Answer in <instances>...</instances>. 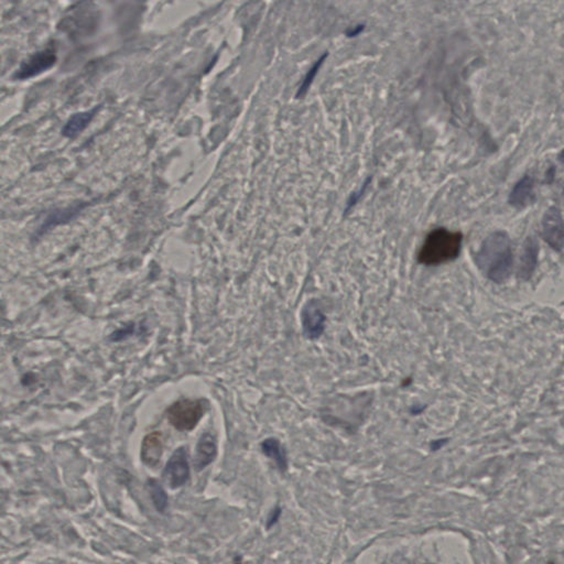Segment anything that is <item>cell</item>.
<instances>
[{"label":"cell","instance_id":"52a82bcc","mask_svg":"<svg viewBox=\"0 0 564 564\" xmlns=\"http://www.w3.org/2000/svg\"><path fill=\"white\" fill-rule=\"evenodd\" d=\"M302 328L309 340L320 339L326 330V317L318 300H311L302 310Z\"/></svg>","mask_w":564,"mask_h":564},{"label":"cell","instance_id":"ac0fdd59","mask_svg":"<svg viewBox=\"0 0 564 564\" xmlns=\"http://www.w3.org/2000/svg\"><path fill=\"white\" fill-rule=\"evenodd\" d=\"M281 514H282L281 507H275V508L273 509V512H270V515L268 516L266 528H267V529H270V528H273V526L276 525L277 522H278L279 519H280Z\"/></svg>","mask_w":564,"mask_h":564},{"label":"cell","instance_id":"6da1fadb","mask_svg":"<svg viewBox=\"0 0 564 564\" xmlns=\"http://www.w3.org/2000/svg\"><path fill=\"white\" fill-rule=\"evenodd\" d=\"M475 265L494 284H503L509 280L514 269V252L507 231H494L484 239L476 252Z\"/></svg>","mask_w":564,"mask_h":564},{"label":"cell","instance_id":"2e32d148","mask_svg":"<svg viewBox=\"0 0 564 564\" xmlns=\"http://www.w3.org/2000/svg\"><path fill=\"white\" fill-rule=\"evenodd\" d=\"M74 215H75V210H74V208L60 211V212L56 213V214H52V215L47 218L45 223H43V229H47V227H50V226L56 225V224L64 223V222L68 221V220Z\"/></svg>","mask_w":564,"mask_h":564},{"label":"cell","instance_id":"9c48e42d","mask_svg":"<svg viewBox=\"0 0 564 564\" xmlns=\"http://www.w3.org/2000/svg\"><path fill=\"white\" fill-rule=\"evenodd\" d=\"M535 182L533 176H525L515 184L508 197V203L512 208H526L535 202Z\"/></svg>","mask_w":564,"mask_h":564},{"label":"cell","instance_id":"4fadbf2b","mask_svg":"<svg viewBox=\"0 0 564 564\" xmlns=\"http://www.w3.org/2000/svg\"><path fill=\"white\" fill-rule=\"evenodd\" d=\"M260 448H261V452L265 454V457L270 459L277 465L280 472L284 473L288 470V459H287L286 451H284V446L280 443L278 439H266L260 444Z\"/></svg>","mask_w":564,"mask_h":564},{"label":"cell","instance_id":"7c38bea8","mask_svg":"<svg viewBox=\"0 0 564 564\" xmlns=\"http://www.w3.org/2000/svg\"><path fill=\"white\" fill-rule=\"evenodd\" d=\"M100 108V106H98V107L93 108L91 111L74 114L71 119H68L66 126L63 127L62 135L66 138H75V137L79 136L93 121Z\"/></svg>","mask_w":564,"mask_h":564},{"label":"cell","instance_id":"8992f818","mask_svg":"<svg viewBox=\"0 0 564 564\" xmlns=\"http://www.w3.org/2000/svg\"><path fill=\"white\" fill-rule=\"evenodd\" d=\"M563 218L560 208L552 206L542 218V238L556 252L563 250Z\"/></svg>","mask_w":564,"mask_h":564},{"label":"cell","instance_id":"5bb4252c","mask_svg":"<svg viewBox=\"0 0 564 564\" xmlns=\"http://www.w3.org/2000/svg\"><path fill=\"white\" fill-rule=\"evenodd\" d=\"M147 488L153 506L155 507L158 512L163 514L168 508L169 498L165 488L162 487V484L155 478H149L147 482Z\"/></svg>","mask_w":564,"mask_h":564},{"label":"cell","instance_id":"7a4b0ae2","mask_svg":"<svg viewBox=\"0 0 564 564\" xmlns=\"http://www.w3.org/2000/svg\"><path fill=\"white\" fill-rule=\"evenodd\" d=\"M462 234L438 229L429 233L420 252L419 263L425 266H438L457 259L462 248Z\"/></svg>","mask_w":564,"mask_h":564},{"label":"cell","instance_id":"d6986e66","mask_svg":"<svg viewBox=\"0 0 564 564\" xmlns=\"http://www.w3.org/2000/svg\"><path fill=\"white\" fill-rule=\"evenodd\" d=\"M363 29H364V28H363V26H358V28H356V29L352 30V31L349 32V37H355V36H356V34L360 33V32L362 31Z\"/></svg>","mask_w":564,"mask_h":564},{"label":"cell","instance_id":"ba28073f","mask_svg":"<svg viewBox=\"0 0 564 564\" xmlns=\"http://www.w3.org/2000/svg\"><path fill=\"white\" fill-rule=\"evenodd\" d=\"M218 457V443L212 433L204 432L199 436L195 448V467L197 472H201L205 467L212 464Z\"/></svg>","mask_w":564,"mask_h":564},{"label":"cell","instance_id":"9a60e30c","mask_svg":"<svg viewBox=\"0 0 564 564\" xmlns=\"http://www.w3.org/2000/svg\"><path fill=\"white\" fill-rule=\"evenodd\" d=\"M326 58H328V53H324V54L313 64L312 68L309 70L305 79H303V82H302L299 91H298V98H303V96L307 94V91L310 89L311 84H312L313 81H314L315 77H317V74L319 73V70H320L321 66L324 63V61H326Z\"/></svg>","mask_w":564,"mask_h":564},{"label":"cell","instance_id":"e0dca14e","mask_svg":"<svg viewBox=\"0 0 564 564\" xmlns=\"http://www.w3.org/2000/svg\"><path fill=\"white\" fill-rule=\"evenodd\" d=\"M368 184H369V180H367L365 183L363 184V187L360 188L358 191L353 193L352 197H349V203H347L346 205V212L347 211L351 210V208H354L355 205H356L357 203H358V201H360V199H362L364 192H365L366 189H367Z\"/></svg>","mask_w":564,"mask_h":564},{"label":"cell","instance_id":"30bf717a","mask_svg":"<svg viewBox=\"0 0 564 564\" xmlns=\"http://www.w3.org/2000/svg\"><path fill=\"white\" fill-rule=\"evenodd\" d=\"M539 244L533 236L526 239L525 245L522 248L521 257H520L519 270L518 276L522 280H529L533 276L537 266H538Z\"/></svg>","mask_w":564,"mask_h":564},{"label":"cell","instance_id":"5b68a950","mask_svg":"<svg viewBox=\"0 0 564 564\" xmlns=\"http://www.w3.org/2000/svg\"><path fill=\"white\" fill-rule=\"evenodd\" d=\"M58 56H56V47L49 45L43 50L38 51L30 56L28 60L24 61L20 68L13 74V79H32L38 77L40 74L49 71L51 68L56 66Z\"/></svg>","mask_w":564,"mask_h":564},{"label":"cell","instance_id":"8fae6325","mask_svg":"<svg viewBox=\"0 0 564 564\" xmlns=\"http://www.w3.org/2000/svg\"><path fill=\"white\" fill-rule=\"evenodd\" d=\"M163 453L162 434L159 431L149 433L144 436L142 443V463L149 467H155L160 462Z\"/></svg>","mask_w":564,"mask_h":564},{"label":"cell","instance_id":"3957f363","mask_svg":"<svg viewBox=\"0 0 564 564\" xmlns=\"http://www.w3.org/2000/svg\"><path fill=\"white\" fill-rule=\"evenodd\" d=\"M208 404L205 399H180L167 409V419L176 430L189 432L197 428Z\"/></svg>","mask_w":564,"mask_h":564},{"label":"cell","instance_id":"277c9868","mask_svg":"<svg viewBox=\"0 0 564 564\" xmlns=\"http://www.w3.org/2000/svg\"><path fill=\"white\" fill-rule=\"evenodd\" d=\"M165 483L171 489H178L190 480L189 454L185 446H180L168 459L162 472Z\"/></svg>","mask_w":564,"mask_h":564}]
</instances>
